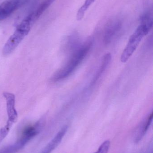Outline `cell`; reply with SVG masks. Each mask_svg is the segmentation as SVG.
<instances>
[{"label":"cell","instance_id":"30bf717a","mask_svg":"<svg viewBox=\"0 0 153 153\" xmlns=\"http://www.w3.org/2000/svg\"><path fill=\"white\" fill-rule=\"evenodd\" d=\"M56 0H44L38 7L37 9L33 12L34 16L36 20L38 19L43 13L47 10L49 6L55 1Z\"/></svg>","mask_w":153,"mask_h":153},{"label":"cell","instance_id":"9c48e42d","mask_svg":"<svg viewBox=\"0 0 153 153\" xmlns=\"http://www.w3.org/2000/svg\"><path fill=\"white\" fill-rule=\"evenodd\" d=\"M111 60V54L109 53L106 54L104 56L103 59H102L100 67L99 69V71L97 72V74L94 76V78H93V80L92 82V85H93L95 83V82H96L98 81L99 78L102 76V74L106 71V68H107V66H108Z\"/></svg>","mask_w":153,"mask_h":153},{"label":"cell","instance_id":"5bb4252c","mask_svg":"<svg viewBox=\"0 0 153 153\" xmlns=\"http://www.w3.org/2000/svg\"><path fill=\"white\" fill-rule=\"evenodd\" d=\"M110 143L109 140H106L99 146L97 152L94 153H108L110 147Z\"/></svg>","mask_w":153,"mask_h":153},{"label":"cell","instance_id":"4fadbf2b","mask_svg":"<svg viewBox=\"0 0 153 153\" xmlns=\"http://www.w3.org/2000/svg\"><path fill=\"white\" fill-rule=\"evenodd\" d=\"M12 125L11 123L7 121L6 126L0 129V143L8 135L10 128Z\"/></svg>","mask_w":153,"mask_h":153},{"label":"cell","instance_id":"3957f363","mask_svg":"<svg viewBox=\"0 0 153 153\" xmlns=\"http://www.w3.org/2000/svg\"><path fill=\"white\" fill-rule=\"evenodd\" d=\"M36 21L33 12L29 14L22 21L4 46L2 50L4 55H9L16 48L28 35Z\"/></svg>","mask_w":153,"mask_h":153},{"label":"cell","instance_id":"52a82bcc","mask_svg":"<svg viewBox=\"0 0 153 153\" xmlns=\"http://www.w3.org/2000/svg\"><path fill=\"white\" fill-rule=\"evenodd\" d=\"M122 21L119 19H115L107 24L104 34V41L108 44L119 32L122 27Z\"/></svg>","mask_w":153,"mask_h":153},{"label":"cell","instance_id":"7c38bea8","mask_svg":"<svg viewBox=\"0 0 153 153\" xmlns=\"http://www.w3.org/2000/svg\"><path fill=\"white\" fill-rule=\"evenodd\" d=\"M153 116V112H152L151 114L148 116L145 122L144 123L143 126L141 127V129H140V132H139V134H138L136 140H137V142H138L139 140H141L143 136L147 132V130L149 128V127H150V125L152 123V121Z\"/></svg>","mask_w":153,"mask_h":153},{"label":"cell","instance_id":"277c9868","mask_svg":"<svg viewBox=\"0 0 153 153\" xmlns=\"http://www.w3.org/2000/svg\"><path fill=\"white\" fill-rule=\"evenodd\" d=\"M44 125V120H40L32 126L27 127L22 132L19 138L13 144L6 146L0 153H16L24 147L26 144L40 132Z\"/></svg>","mask_w":153,"mask_h":153},{"label":"cell","instance_id":"8fae6325","mask_svg":"<svg viewBox=\"0 0 153 153\" xmlns=\"http://www.w3.org/2000/svg\"><path fill=\"white\" fill-rule=\"evenodd\" d=\"M95 1L96 0H85L83 4L80 7L76 13V19L77 20L81 21L82 19L87 10Z\"/></svg>","mask_w":153,"mask_h":153},{"label":"cell","instance_id":"8992f818","mask_svg":"<svg viewBox=\"0 0 153 153\" xmlns=\"http://www.w3.org/2000/svg\"><path fill=\"white\" fill-rule=\"evenodd\" d=\"M3 96L5 98L6 102V109L8 117V122L13 124L18 119V113L15 108V95L13 94L4 92Z\"/></svg>","mask_w":153,"mask_h":153},{"label":"cell","instance_id":"5b68a950","mask_svg":"<svg viewBox=\"0 0 153 153\" xmlns=\"http://www.w3.org/2000/svg\"><path fill=\"white\" fill-rule=\"evenodd\" d=\"M28 0H5L0 4V22L10 17Z\"/></svg>","mask_w":153,"mask_h":153},{"label":"cell","instance_id":"ba28073f","mask_svg":"<svg viewBox=\"0 0 153 153\" xmlns=\"http://www.w3.org/2000/svg\"><path fill=\"white\" fill-rule=\"evenodd\" d=\"M67 130L66 126L63 127L61 130L56 135L54 138L44 148L41 153H50L52 152L61 143Z\"/></svg>","mask_w":153,"mask_h":153},{"label":"cell","instance_id":"6da1fadb","mask_svg":"<svg viewBox=\"0 0 153 153\" xmlns=\"http://www.w3.org/2000/svg\"><path fill=\"white\" fill-rule=\"evenodd\" d=\"M153 27V20L149 13L143 14L140 19V24L130 36L128 43L123 51L120 61L125 63L133 55L145 36L150 32Z\"/></svg>","mask_w":153,"mask_h":153},{"label":"cell","instance_id":"7a4b0ae2","mask_svg":"<svg viewBox=\"0 0 153 153\" xmlns=\"http://www.w3.org/2000/svg\"><path fill=\"white\" fill-rule=\"evenodd\" d=\"M91 45V41L89 40L76 49L67 62L54 74L52 81L57 82L70 76L85 58Z\"/></svg>","mask_w":153,"mask_h":153}]
</instances>
